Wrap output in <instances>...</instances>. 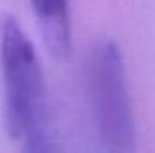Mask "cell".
<instances>
[{"mask_svg": "<svg viewBox=\"0 0 155 153\" xmlns=\"http://www.w3.org/2000/svg\"><path fill=\"white\" fill-rule=\"evenodd\" d=\"M36 15L40 33L47 50L61 60L71 52L72 31L69 0H29Z\"/></svg>", "mask_w": 155, "mask_h": 153, "instance_id": "obj_3", "label": "cell"}, {"mask_svg": "<svg viewBox=\"0 0 155 153\" xmlns=\"http://www.w3.org/2000/svg\"><path fill=\"white\" fill-rule=\"evenodd\" d=\"M87 88L101 146L108 151L135 148V119L123 54L114 41H101L87 63Z\"/></svg>", "mask_w": 155, "mask_h": 153, "instance_id": "obj_2", "label": "cell"}, {"mask_svg": "<svg viewBox=\"0 0 155 153\" xmlns=\"http://www.w3.org/2000/svg\"><path fill=\"white\" fill-rule=\"evenodd\" d=\"M0 67L4 79V122L7 135L24 150H52L47 126L45 83L38 54L11 15L0 18Z\"/></svg>", "mask_w": 155, "mask_h": 153, "instance_id": "obj_1", "label": "cell"}]
</instances>
